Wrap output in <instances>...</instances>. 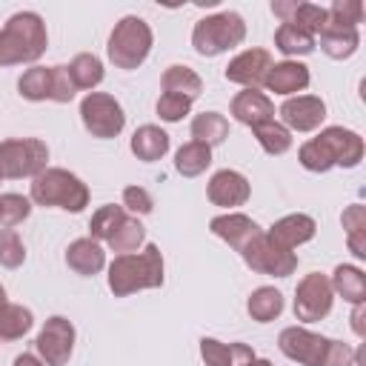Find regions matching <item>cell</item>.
I'll list each match as a JSON object with an SVG mask.
<instances>
[{
    "instance_id": "obj_1",
    "label": "cell",
    "mask_w": 366,
    "mask_h": 366,
    "mask_svg": "<svg viewBox=\"0 0 366 366\" xmlns=\"http://www.w3.org/2000/svg\"><path fill=\"white\" fill-rule=\"evenodd\" d=\"M163 286V254L154 243H146L143 252L117 254L109 263V289L114 297H126L132 292L143 289H160Z\"/></svg>"
},
{
    "instance_id": "obj_2",
    "label": "cell",
    "mask_w": 366,
    "mask_h": 366,
    "mask_svg": "<svg viewBox=\"0 0 366 366\" xmlns=\"http://www.w3.org/2000/svg\"><path fill=\"white\" fill-rule=\"evenodd\" d=\"M49 46L46 23L37 11H17L0 29V66L34 63Z\"/></svg>"
},
{
    "instance_id": "obj_3",
    "label": "cell",
    "mask_w": 366,
    "mask_h": 366,
    "mask_svg": "<svg viewBox=\"0 0 366 366\" xmlns=\"http://www.w3.org/2000/svg\"><path fill=\"white\" fill-rule=\"evenodd\" d=\"M29 197L37 206H57L63 212L77 214L89 206V186L69 169H46L31 177Z\"/></svg>"
},
{
    "instance_id": "obj_4",
    "label": "cell",
    "mask_w": 366,
    "mask_h": 366,
    "mask_svg": "<svg viewBox=\"0 0 366 366\" xmlns=\"http://www.w3.org/2000/svg\"><path fill=\"white\" fill-rule=\"evenodd\" d=\"M152 29L143 17L137 14H126L120 23H114L112 34H109V46H106V54L109 60L117 66V69H137L143 66V60L149 57L152 51Z\"/></svg>"
},
{
    "instance_id": "obj_5",
    "label": "cell",
    "mask_w": 366,
    "mask_h": 366,
    "mask_svg": "<svg viewBox=\"0 0 366 366\" xmlns=\"http://www.w3.org/2000/svg\"><path fill=\"white\" fill-rule=\"evenodd\" d=\"M246 40V23L237 11H220L203 17L192 29V46L200 57H217Z\"/></svg>"
},
{
    "instance_id": "obj_6",
    "label": "cell",
    "mask_w": 366,
    "mask_h": 366,
    "mask_svg": "<svg viewBox=\"0 0 366 366\" xmlns=\"http://www.w3.org/2000/svg\"><path fill=\"white\" fill-rule=\"evenodd\" d=\"M49 146L37 137H11L0 143V172L3 177H37L49 166Z\"/></svg>"
},
{
    "instance_id": "obj_7",
    "label": "cell",
    "mask_w": 366,
    "mask_h": 366,
    "mask_svg": "<svg viewBox=\"0 0 366 366\" xmlns=\"http://www.w3.org/2000/svg\"><path fill=\"white\" fill-rule=\"evenodd\" d=\"M80 120L86 126V132L92 137H100V140H109V137H117L126 126V112L123 106L106 94V92H89L83 100H80Z\"/></svg>"
},
{
    "instance_id": "obj_8",
    "label": "cell",
    "mask_w": 366,
    "mask_h": 366,
    "mask_svg": "<svg viewBox=\"0 0 366 366\" xmlns=\"http://www.w3.org/2000/svg\"><path fill=\"white\" fill-rule=\"evenodd\" d=\"M243 263L257 272V274H272V277H289L297 269V254L292 249L277 246L266 232H260L257 237H252L243 249H240Z\"/></svg>"
},
{
    "instance_id": "obj_9",
    "label": "cell",
    "mask_w": 366,
    "mask_h": 366,
    "mask_svg": "<svg viewBox=\"0 0 366 366\" xmlns=\"http://www.w3.org/2000/svg\"><path fill=\"white\" fill-rule=\"evenodd\" d=\"M332 303H335L332 283L320 272H309L295 289V317L303 323L323 320L332 312Z\"/></svg>"
},
{
    "instance_id": "obj_10",
    "label": "cell",
    "mask_w": 366,
    "mask_h": 366,
    "mask_svg": "<svg viewBox=\"0 0 366 366\" xmlns=\"http://www.w3.org/2000/svg\"><path fill=\"white\" fill-rule=\"evenodd\" d=\"M37 355L46 366H66L74 352V326L63 315H51L37 332Z\"/></svg>"
},
{
    "instance_id": "obj_11",
    "label": "cell",
    "mask_w": 366,
    "mask_h": 366,
    "mask_svg": "<svg viewBox=\"0 0 366 366\" xmlns=\"http://www.w3.org/2000/svg\"><path fill=\"white\" fill-rule=\"evenodd\" d=\"M277 346L289 360H295L300 366H320L323 355H326V346H329V337L315 335L303 326H289V329L280 332Z\"/></svg>"
},
{
    "instance_id": "obj_12",
    "label": "cell",
    "mask_w": 366,
    "mask_h": 366,
    "mask_svg": "<svg viewBox=\"0 0 366 366\" xmlns=\"http://www.w3.org/2000/svg\"><path fill=\"white\" fill-rule=\"evenodd\" d=\"M326 117V103L317 94H295L280 106V120L289 132H315Z\"/></svg>"
},
{
    "instance_id": "obj_13",
    "label": "cell",
    "mask_w": 366,
    "mask_h": 366,
    "mask_svg": "<svg viewBox=\"0 0 366 366\" xmlns=\"http://www.w3.org/2000/svg\"><path fill=\"white\" fill-rule=\"evenodd\" d=\"M269 69H272V54L266 49H246L229 60L223 74L229 83H237L243 89H257V86H263Z\"/></svg>"
},
{
    "instance_id": "obj_14",
    "label": "cell",
    "mask_w": 366,
    "mask_h": 366,
    "mask_svg": "<svg viewBox=\"0 0 366 366\" xmlns=\"http://www.w3.org/2000/svg\"><path fill=\"white\" fill-rule=\"evenodd\" d=\"M206 194L214 206H223V209H234V206H243L252 194V186L246 180V174L234 172V169H220L209 177V186H206Z\"/></svg>"
},
{
    "instance_id": "obj_15",
    "label": "cell",
    "mask_w": 366,
    "mask_h": 366,
    "mask_svg": "<svg viewBox=\"0 0 366 366\" xmlns=\"http://www.w3.org/2000/svg\"><path fill=\"white\" fill-rule=\"evenodd\" d=\"M317 137L326 143V149H329L335 166L355 169V166L363 160V137H360L357 132L343 129V126H329V129H323Z\"/></svg>"
},
{
    "instance_id": "obj_16",
    "label": "cell",
    "mask_w": 366,
    "mask_h": 366,
    "mask_svg": "<svg viewBox=\"0 0 366 366\" xmlns=\"http://www.w3.org/2000/svg\"><path fill=\"white\" fill-rule=\"evenodd\" d=\"M272 11H274L283 23L297 26V29L309 31L312 37L320 34L323 26H326V20H329V14H326L323 6H315V3H297V0H274V3H272Z\"/></svg>"
},
{
    "instance_id": "obj_17",
    "label": "cell",
    "mask_w": 366,
    "mask_h": 366,
    "mask_svg": "<svg viewBox=\"0 0 366 366\" xmlns=\"http://www.w3.org/2000/svg\"><path fill=\"white\" fill-rule=\"evenodd\" d=\"M209 229H212V234H217L220 240H226L234 252H240L252 237H257L263 232L249 214H240V212H229V214L212 217Z\"/></svg>"
},
{
    "instance_id": "obj_18",
    "label": "cell",
    "mask_w": 366,
    "mask_h": 366,
    "mask_svg": "<svg viewBox=\"0 0 366 366\" xmlns=\"http://www.w3.org/2000/svg\"><path fill=\"white\" fill-rule=\"evenodd\" d=\"M232 117L237 123L254 129V126H260L266 120H274V103L257 89H243L232 100Z\"/></svg>"
},
{
    "instance_id": "obj_19",
    "label": "cell",
    "mask_w": 366,
    "mask_h": 366,
    "mask_svg": "<svg viewBox=\"0 0 366 366\" xmlns=\"http://www.w3.org/2000/svg\"><path fill=\"white\" fill-rule=\"evenodd\" d=\"M315 232H317V223L309 217V214H286V217H280V220H274L272 223V229L266 232L277 246H283V249H297V246H303V243H309L312 237H315Z\"/></svg>"
},
{
    "instance_id": "obj_20",
    "label": "cell",
    "mask_w": 366,
    "mask_h": 366,
    "mask_svg": "<svg viewBox=\"0 0 366 366\" xmlns=\"http://www.w3.org/2000/svg\"><path fill=\"white\" fill-rule=\"evenodd\" d=\"M263 86L274 94L292 97L297 92H303L309 86V69L297 60H283V63H272V69L266 71Z\"/></svg>"
},
{
    "instance_id": "obj_21",
    "label": "cell",
    "mask_w": 366,
    "mask_h": 366,
    "mask_svg": "<svg viewBox=\"0 0 366 366\" xmlns=\"http://www.w3.org/2000/svg\"><path fill=\"white\" fill-rule=\"evenodd\" d=\"M66 263H69V269H74L77 274L92 277V274H97V272L106 266V252H103V246H100L97 240H92V237H77V240H71L69 249H66Z\"/></svg>"
},
{
    "instance_id": "obj_22",
    "label": "cell",
    "mask_w": 366,
    "mask_h": 366,
    "mask_svg": "<svg viewBox=\"0 0 366 366\" xmlns=\"http://www.w3.org/2000/svg\"><path fill=\"white\" fill-rule=\"evenodd\" d=\"M329 283H332V292L340 295L346 303H352V306L366 303V274H363V269H357L352 263H340V266H335Z\"/></svg>"
},
{
    "instance_id": "obj_23",
    "label": "cell",
    "mask_w": 366,
    "mask_h": 366,
    "mask_svg": "<svg viewBox=\"0 0 366 366\" xmlns=\"http://www.w3.org/2000/svg\"><path fill=\"white\" fill-rule=\"evenodd\" d=\"M320 37V49L332 57V60H346L357 51L360 46V31L357 29H346V26H335L326 20L323 31L317 34Z\"/></svg>"
},
{
    "instance_id": "obj_24",
    "label": "cell",
    "mask_w": 366,
    "mask_h": 366,
    "mask_svg": "<svg viewBox=\"0 0 366 366\" xmlns=\"http://www.w3.org/2000/svg\"><path fill=\"white\" fill-rule=\"evenodd\" d=\"M132 154L137 157V160H143V163H154V160H160L166 152H169V134L160 129V126H154V123H146V126H140L134 134H132Z\"/></svg>"
},
{
    "instance_id": "obj_25",
    "label": "cell",
    "mask_w": 366,
    "mask_h": 366,
    "mask_svg": "<svg viewBox=\"0 0 366 366\" xmlns=\"http://www.w3.org/2000/svg\"><path fill=\"white\" fill-rule=\"evenodd\" d=\"M160 83H163V92L180 94V97H189V100L200 97V92H203L200 74H197L194 69H189V66H169V69L163 71Z\"/></svg>"
},
{
    "instance_id": "obj_26",
    "label": "cell",
    "mask_w": 366,
    "mask_h": 366,
    "mask_svg": "<svg viewBox=\"0 0 366 366\" xmlns=\"http://www.w3.org/2000/svg\"><path fill=\"white\" fill-rule=\"evenodd\" d=\"M192 137L203 146H220L229 137V120L220 112H203L192 120Z\"/></svg>"
},
{
    "instance_id": "obj_27",
    "label": "cell",
    "mask_w": 366,
    "mask_h": 366,
    "mask_svg": "<svg viewBox=\"0 0 366 366\" xmlns=\"http://www.w3.org/2000/svg\"><path fill=\"white\" fill-rule=\"evenodd\" d=\"M212 166V149L197 143V140H189L177 149L174 154V169L183 174V177H197L203 174L206 169Z\"/></svg>"
},
{
    "instance_id": "obj_28",
    "label": "cell",
    "mask_w": 366,
    "mask_h": 366,
    "mask_svg": "<svg viewBox=\"0 0 366 366\" xmlns=\"http://www.w3.org/2000/svg\"><path fill=\"white\" fill-rule=\"evenodd\" d=\"M246 309H249L252 320L269 323V320L280 317V312H283V295H280L274 286H260V289H254V292L249 295Z\"/></svg>"
},
{
    "instance_id": "obj_29",
    "label": "cell",
    "mask_w": 366,
    "mask_h": 366,
    "mask_svg": "<svg viewBox=\"0 0 366 366\" xmlns=\"http://www.w3.org/2000/svg\"><path fill=\"white\" fill-rule=\"evenodd\" d=\"M17 92L23 100L40 103V100H51V66H31L20 74L17 80Z\"/></svg>"
},
{
    "instance_id": "obj_30",
    "label": "cell",
    "mask_w": 366,
    "mask_h": 366,
    "mask_svg": "<svg viewBox=\"0 0 366 366\" xmlns=\"http://www.w3.org/2000/svg\"><path fill=\"white\" fill-rule=\"evenodd\" d=\"M34 326L31 309L20 303H3L0 306V340H20Z\"/></svg>"
},
{
    "instance_id": "obj_31",
    "label": "cell",
    "mask_w": 366,
    "mask_h": 366,
    "mask_svg": "<svg viewBox=\"0 0 366 366\" xmlns=\"http://www.w3.org/2000/svg\"><path fill=\"white\" fill-rule=\"evenodd\" d=\"M66 69H69V77H71L74 89H94V86L103 83V63H100L97 54L83 51V54L71 57V63Z\"/></svg>"
},
{
    "instance_id": "obj_32",
    "label": "cell",
    "mask_w": 366,
    "mask_h": 366,
    "mask_svg": "<svg viewBox=\"0 0 366 366\" xmlns=\"http://www.w3.org/2000/svg\"><path fill=\"white\" fill-rule=\"evenodd\" d=\"M274 49L283 51L286 57H300V54H312L315 51V37L297 26L280 23V29L274 31Z\"/></svg>"
},
{
    "instance_id": "obj_33",
    "label": "cell",
    "mask_w": 366,
    "mask_h": 366,
    "mask_svg": "<svg viewBox=\"0 0 366 366\" xmlns=\"http://www.w3.org/2000/svg\"><path fill=\"white\" fill-rule=\"evenodd\" d=\"M343 229H346V243L355 257H366V209L360 203H352L343 212Z\"/></svg>"
},
{
    "instance_id": "obj_34",
    "label": "cell",
    "mask_w": 366,
    "mask_h": 366,
    "mask_svg": "<svg viewBox=\"0 0 366 366\" xmlns=\"http://www.w3.org/2000/svg\"><path fill=\"white\" fill-rule=\"evenodd\" d=\"M252 132L266 154H286L292 149V132L277 120H266V123L254 126Z\"/></svg>"
},
{
    "instance_id": "obj_35",
    "label": "cell",
    "mask_w": 366,
    "mask_h": 366,
    "mask_svg": "<svg viewBox=\"0 0 366 366\" xmlns=\"http://www.w3.org/2000/svg\"><path fill=\"white\" fill-rule=\"evenodd\" d=\"M143 240H146V229H143V223H140L137 217H126V220L117 226V232H114L106 243H109V249L117 252V254H132V252L140 249Z\"/></svg>"
},
{
    "instance_id": "obj_36",
    "label": "cell",
    "mask_w": 366,
    "mask_h": 366,
    "mask_svg": "<svg viewBox=\"0 0 366 366\" xmlns=\"http://www.w3.org/2000/svg\"><path fill=\"white\" fill-rule=\"evenodd\" d=\"M126 220V209L123 206H114V203H109V206H100L94 214H92V220H89V237L92 240H109L114 232H117V226Z\"/></svg>"
},
{
    "instance_id": "obj_37",
    "label": "cell",
    "mask_w": 366,
    "mask_h": 366,
    "mask_svg": "<svg viewBox=\"0 0 366 366\" xmlns=\"http://www.w3.org/2000/svg\"><path fill=\"white\" fill-rule=\"evenodd\" d=\"M297 160H300V166L303 169H309V172H329L332 166H335V160H332V154H329V149H326V143L320 140V137H312V140H306L303 146H300V152H297Z\"/></svg>"
},
{
    "instance_id": "obj_38",
    "label": "cell",
    "mask_w": 366,
    "mask_h": 366,
    "mask_svg": "<svg viewBox=\"0 0 366 366\" xmlns=\"http://www.w3.org/2000/svg\"><path fill=\"white\" fill-rule=\"evenodd\" d=\"M26 260V246L14 229H0V266L17 269Z\"/></svg>"
},
{
    "instance_id": "obj_39",
    "label": "cell",
    "mask_w": 366,
    "mask_h": 366,
    "mask_svg": "<svg viewBox=\"0 0 366 366\" xmlns=\"http://www.w3.org/2000/svg\"><path fill=\"white\" fill-rule=\"evenodd\" d=\"M329 23L335 26H346V29H357V23L363 20V3L360 0H335L329 9Z\"/></svg>"
},
{
    "instance_id": "obj_40",
    "label": "cell",
    "mask_w": 366,
    "mask_h": 366,
    "mask_svg": "<svg viewBox=\"0 0 366 366\" xmlns=\"http://www.w3.org/2000/svg\"><path fill=\"white\" fill-rule=\"evenodd\" d=\"M0 203H3V229H11L31 214V200L23 194H14V192L0 194Z\"/></svg>"
},
{
    "instance_id": "obj_41",
    "label": "cell",
    "mask_w": 366,
    "mask_h": 366,
    "mask_svg": "<svg viewBox=\"0 0 366 366\" xmlns=\"http://www.w3.org/2000/svg\"><path fill=\"white\" fill-rule=\"evenodd\" d=\"M189 109H192V100H189V97H180V94L163 92L160 100H157V114H160V120H166V123L183 120V117L189 114Z\"/></svg>"
},
{
    "instance_id": "obj_42",
    "label": "cell",
    "mask_w": 366,
    "mask_h": 366,
    "mask_svg": "<svg viewBox=\"0 0 366 366\" xmlns=\"http://www.w3.org/2000/svg\"><path fill=\"white\" fill-rule=\"evenodd\" d=\"M200 357H203L206 366H234L232 343H220L214 337H203L200 340Z\"/></svg>"
},
{
    "instance_id": "obj_43",
    "label": "cell",
    "mask_w": 366,
    "mask_h": 366,
    "mask_svg": "<svg viewBox=\"0 0 366 366\" xmlns=\"http://www.w3.org/2000/svg\"><path fill=\"white\" fill-rule=\"evenodd\" d=\"M74 83L69 77V69L66 66H51V100L54 103H69L74 97Z\"/></svg>"
},
{
    "instance_id": "obj_44",
    "label": "cell",
    "mask_w": 366,
    "mask_h": 366,
    "mask_svg": "<svg viewBox=\"0 0 366 366\" xmlns=\"http://www.w3.org/2000/svg\"><path fill=\"white\" fill-rule=\"evenodd\" d=\"M123 206L134 214H149L154 209V200L143 186H126L123 189Z\"/></svg>"
},
{
    "instance_id": "obj_45",
    "label": "cell",
    "mask_w": 366,
    "mask_h": 366,
    "mask_svg": "<svg viewBox=\"0 0 366 366\" xmlns=\"http://www.w3.org/2000/svg\"><path fill=\"white\" fill-rule=\"evenodd\" d=\"M355 357H357V352H355L349 343H343V340H329L320 366H355Z\"/></svg>"
},
{
    "instance_id": "obj_46",
    "label": "cell",
    "mask_w": 366,
    "mask_h": 366,
    "mask_svg": "<svg viewBox=\"0 0 366 366\" xmlns=\"http://www.w3.org/2000/svg\"><path fill=\"white\" fill-rule=\"evenodd\" d=\"M232 357H234V366H246L252 357H257L254 355V349L252 346H246V343H232Z\"/></svg>"
},
{
    "instance_id": "obj_47",
    "label": "cell",
    "mask_w": 366,
    "mask_h": 366,
    "mask_svg": "<svg viewBox=\"0 0 366 366\" xmlns=\"http://www.w3.org/2000/svg\"><path fill=\"white\" fill-rule=\"evenodd\" d=\"M363 312H366V309H363V303H357V306H355V312H352V329H355V335H357V337H363V332H366V329H363Z\"/></svg>"
},
{
    "instance_id": "obj_48",
    "label": "cell",
    "mask_w": 366,
    "mask_h": 366,
    "mask_svg": "<svg viewBox=\"0 0 366 366\" xmlns=\"http://www.w3.org/2000/svg\"><path fill=\"white\" fill-rule=\"evenodd\" d=\"M14 366H46L37 355H31V352H23V355H17L14 357Z\"/></svg>"
},
{
    "instance_id": "obj_49",
    "label": "cell",
    "mask_w": 366,
    "mask_h": 366,
    "mask_svg": "<svg viewBox=\"0 0 366 366\" xmlns=\"http://www.w3.org/2000/svg\"><path fill=\"white\" fill-rule=\"evenodd\" d=\"M246 366H274V363H272V360H266V357H252Z\"/></svg>"
},
{
    "instance_id": "obj_50",
    "label": "cell",
    "mask_w": 366,
    "mask_h": 366,
    "mask_svg": "<svg viewBox=\"0 0 366 366\" xmlns=\"http://www.w3.org/2000/svg\"><path fill=\"white\" fill-rule=\"evenodd\" d=\"M3 303H6V289L0 286V306H3Z\"/></svg>"
},
{
    "instance_id": "obj_51",
    "label": "cell",
    "mask_w": 366,
    "mask_h": 366,
    "mask_svg": "<svg viewBox=\"0 0 366 366\" xmlns=\"http://www.w3.org/2000/svg\"><path fill=\"white\" fill-rule=\"evenodd\" d=\"M0 229H3V203H0Z\"/></svg>"
},
{
    "instance_id": "obj_52",
    "label": "cell",
    "mask_w": 366,
    "mask_h": 366,
    "mask_svg": "<svg viewBox=\"0 0 366 366\" xmlns=\"http://www.w3.org/2000/svg\"><path fill=\"white\" fill-rule=\"evenodd\" d=\"M0 180H3V172H0Z\"/></svg>"
}]
</instances>
